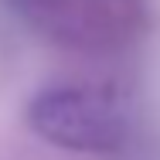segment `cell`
I'll return each instance as SVG.
<instances>
[{
    "mask_svg": "<svg viewBox=\"0 0 160 160\" xmlns=\"http://www.w3.org/2000/svg\"><path fill=\"white\" fill-rule=\"evenodd\" d=\"M31 129L65 150L109 153L123 147L126 123L112 102L85 89H48L28 106Z\"/></svg>",
    "mask_w": 160,
    "mask_h": 160,
    "instance_id": "cell-1",
    "label": "cell"
},
{
    "mask_svg": "<svg viewBox=\"0 0 160 160\" xmlns=\"http://www.w3.org/2000/svg\"><path fill=\"white\" fill-rule=\"evenodd\" d=\"M10 3H14L17 10H34V7L41 3V0H10Z\"/></svg>",
    "mask_w": 160,
    "mask_h": 160,
    "instance_id": "cell-2",
    "label": "cell"
}]
</instances>
